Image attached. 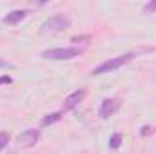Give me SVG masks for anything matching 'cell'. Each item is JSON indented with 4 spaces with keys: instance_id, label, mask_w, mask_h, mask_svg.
Returning a JSON list of instances; mask_svg holds the SVG:
<instances>
[{
    "instance_id": "1",
    "label": "cell",
    "mask_w": 156,
    "mask_h": 154,
    "mask_svg": "<svg viewBox=\"0 0 156 154\" xmlns=\"http://www.w3.org/2000/svg\"><path fill=\"white\" fill-rule=\"evenodd\" d=\"M133 56H134V54L127 53V54H122V56H115V58H111V60H105V62H102L100 65H96V67L91 71V75H93V76H100V75L116 71V69H120L122 65L129 64V62L133 60Z\"/></svg>"
},
{
    "instance_id": "2",
    "label": "cell",
    "mask_w": 156,
    "mask_h": 154,
    "mask_svg": "<svg viewBox=\"0 0 156 154\" xmlns=\"http://www.w3.org/2000/svg\"><path fill=\"white\" fill-rule=\"evenodd\" d=\"M69 26H71V18H69L67 15L58 13V15L49 16V18L40 26V31H42V33H58V31H62V29H67Z\"/></svg>"
},
{
    "instance_id": "3",
    "label": "cell",
    "mask_w": 156,
    "mask_h": 154,
    "mask_svg": "<svg viewBox=\"0 0 156 154\" xmlns=\"http://www.w3.org/2000/svg\"><path fill=\"white\" fill-rule=\"evenodd\" d=\"M83 53V49L80 47H56V49H45L42 53V56L45 60H71L76 58Z\"/></svg>"
},
{
    "instance_id": "4",
    "label": "cell",
    "mask_w": 156,
    "mask_h": 154,
    "mask_svg": "<svg viewBox=\"0 0 156 154\" xmlns=\"http://www.w3.org/2000/svg\"><path fill=\"white\" fill-rule=\"evenodd\" d=\"M120 105H122V102H120L118 98H107V100L102 102V105H100V109H98V116H100L102 120H107V118H111V116L120 109Z\"/></svg>"
},
{
    "instance_id": "5",
    "label": "cell",
    "mask_w": 156,
    "mask_h": 154,
    "mask_svg": "<svg viewBox=\"0 0 156 154\" xmlns=\"http://www.w3.org/2000/svg\"><path fill=\"white\" fill-rule=\"evenodd\" d=\"M38 138H40L38 129H27V131H24V132L18 134L16 142H18L20 147H33V145H37Z\"/></svg>"
},
{
    "instance_id": "6",
    "label": "cell",
    "mask_w": 156,
    "mask_h": 154,
    "mask_svg": "<svg viewBox=\"0 0 156 154\" xmlns=\"http://www.w3.org/2000/svg\"><path fill=\"white\" fill-rule=\"evenodd\" d=\"M85 98V91L83 89H78L75 93H71L66 100H64V111H73L75 107L80 105V102Z\"/></svg>"
},
{
    "instance_id": "7",
    "label": "cell",
    "mask_w": 156,
    "mask_h": 154,
    "mask_svg": "<svg viewBox=\"0 0 156 154\" xmlns=\"http://www.w3.org/2000/svg\"><path fill=\"white\" fill-rule=\"evenodd\" d=\"M27 15H29L27 9H15V11H11L9 15L4 16V24H7V26H15V24H18L20 20H24Z\"/></svg>"
},
{
    "instance_id": "8",
    "label": "cell",
    "mask_w": 156,
    "mask_h": 154,
    "mask_svg": "<svg viewBox=\"0 0 156 154\" xmlns=\"http://www.w3.org/2000/svg\"><path fill=\"white\" fill-rule=\"evenodd\" d=\"M60 120H62V113H51V114H45L42 118L40 125H42V127H47V125H53V123H56V121H60Z\"/></svg>"
},
{
    "instance_id": "9",
    "label": "cell",
    "mask_w": 156,
    "mask_h": 154,
    "mask_svg": "<svg viewBox=\"0 0 156 154\" xmlns=\"http://www.w3.org/2000/svg\"><path fill=\"white\" fill-rule=\"evenodd\" d=\"M122 140H123L122 132H115V134H111V138H109V147H111L113 151L120 149V145H122Z\"/></svg>"
},
{
    "instance_id": "10",
    "label": "cell",
    "mask_w": 156,
    "mask_h": 154,
    "mask_svg": "<svg viewBox=\"0 0 156 154\" xmlns=\"http://www.w3.org/2000/svg\"><path fill=\"white\" fill-rule=\"evenodd\" d=\"M9 140H11V134L5 132V131H2V132H0V151H4V149L7 147Z\"/></svg>"
},
{
    "instance_id": "11",
    "label": "cell",
    "mask_w": 156,
    "mask_h": 154,
    "mask_svg": "<svg viewBox=\"0 0 156 154\" xmlns=\"http://www.w3.org/2000/svg\"><path fill=\"white\" fill-rule=\"evenodd\" d=\"M154 11H156V0H154V2H147V4L144 5V13H145V15L154 13Z\"/></svg>"
},
{
    "instance_id": "12",
    "label": "cell",
    "mask_w": 156,
    "mask_h": 154,
    "mask_svg": "<svg viewBox=\"0 0 156 154\" xmlns=\"http://www.w3.org/2000/svg\"><path fill=\"white\" fill-rule=\"evenodd\" d=\"M13 82V78L9 76V75H2L0 76V85H7V83H11Z\"/></svg>"
},
{
    "instance_id": "13",
    "label": "cell",
    "mask_w": 156,
    "mask_h": 154,
    "mask_svg": "<svg viewBox=\"0 0 156 154\" xmlns=\"http://www.w3.org/2000/svg\"><path fill=\"white\" fill-rule=\"evenodd\" d=\"M149 132H151V129H149L147 125H145V127H142V136H147Z\"/></svg>"
},
{
    "instance_id": "14",
    "label": "cell",
    "mask_w": 156,
    "mask_h": 154,
    "mask_svg": "<svg viewBox=\"0 0 156 154\" xmlns=\"http://www.w3.org/2000/svg\"><path fill=\"white\" fill-rule=\"evenodd\" d=\"M0 67H13V65H11L9 62H5V60H2V58H0Z\"/></svg>"
}]
</instances>
